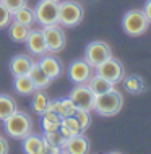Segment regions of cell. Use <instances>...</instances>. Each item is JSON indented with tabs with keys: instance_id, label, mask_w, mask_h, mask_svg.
<instances>
[{
	"instance_id": "cell-1",
	"label": "cell",
	"mask_w": 151,
	"mask_h": 154,
	"mask_svg": "<svg viewBox=\"0 0 151 154\" xmlns=\"http://www.w3.org/2000/svg\"><path fill=\"white\" fill-rule=\"evenodd\" d=\"M122 106H124L122 94L119 91H115L114 88V89L107 91V93L96 96L93 110H96L102 117H112V115H115L117 112L122 109Z\"/></svg>"
},
{
	"instance_id": "cell-2",
	"label": "cell",
	"mask_w": 151,
	"mask_h": 154,
	"mask_svg": "<svg viewBox=\"0 0 151 154\" xmlns=\"http://www.w3.org/2000/svg\"><path fill=\"white\" fill-rule=\"evenodd\" d=\"M3 122H5V131L8 133V136H11V138H15V140H20V138L23 140L24 136L33 131L31 119H29L24 112L18 110V109H16L10 117H7Z\"/></svg>"
},
{
	"instance_id": "cell-3",
	"label": "cell",
	"mask_w": 151,
	"mask_h": 154,
	"mask_svg": "<svg viewBox=\"0 0 151 154\" xmlns=\"http://www.w3.org/2000/svg\"><path fill=\"white\" fill-rule=\"evenodd\" d=\"M122 26H124V31L127 32L128 36L137 37V36H141L146 29H148L149 20L146 18L143 10H130L124 16Z\"/></svg>"
},
{
	"instance_id": "cell-4",
	"label": "cell",
	"mask_w": 151,
	"mask_h": 154,
	"mask_svg": "<svg viewBox=\"0 0 151 154\" xmlns=\"http://www.w3.org/2000/svg\"><path fill=\"white\" fill-rule=\"evenodd\" d=\"M83 20V7L77 2H58V24L67 28L77 26Z\"/></svg>"
},
{
	"instance_id": "cell-5",
	"label": "cell",
	"mask_w": 151,
	"mask_h": 154,
	"mask_svg": "<svg viewBox=\"0 0 151 154\" xmlns=\"http://www.w3.org/2000/svg\"><path fill=\"white\" fill-rule=\"evenodd\" d=\"M36 21L41 26L58 23V2L57 0H41L34 8Z\"/></svg>"
},
{
	"instance_id": "cell-6",
	"label": "cell",
	"mask_w": 151,
	"mask_h": 154,
	"mask_svg": "<svg viewBox=\"0 0 151 154\" xmlns=\"http://www.w3.org/2000/svg\"><path fill=\"white\" fill-rule=\"evenodd\" d=\"M68 97L73 101L75 107H77L78 110L91 112V110H93V107H94L96 94L90 89V86H88V85H77L72 89V93H70Z\"/></svg>"
},
{
	"instance_id": "cell-7",
	"label": "cell",
	"mask_w": 151,
	"mask_h": 154,
	"mask_svg": "<svg viewBox=\"0 0 151 154\" xmlns=\"http://www.w3.org/2000/svg\"><path fill=\"white\" fill-rule=\"evenodd\" d=\"M109 57H112V52H111V47H109L106 42H102V41H94V42L88 44L86 52H85V60L93 66V68L101 65L104 60H107Z\"/></svg>"
},
{
	"instance_id": "cell-8",
	"label": "cell",
	"mask_w": 151,
	"mask_h": 154,
	"mask_svg": "<svg viewBox=\"0 0 151 154\" xmlns=\"http://www.w3.org/2000/svg\"><path fill=\"white\" fill-rule=\"evenodd\" d=\"M42 34H44L46 44H47V52L57 54L65 47V32L62 31V28H58V23L44 26Z\"/></svg>"
},
{
	"instance_id": "cell-9",
	"label": "cell",
	"mask_w": 151,
	"mask_h": 154,
	"mask_svg": "<svg viewBox=\"0 0 151 154\" xmlns=\"http://www.w3.org/2000/svg\"><path fill=\"white\" fill-rule=\"evenodd\" d=\"M96 73L115 85V83H119L124 78V66L117 59L109 57L107 60H104L101 65L96 66Z\"/></svg>"
},
{
	"instance_id": "cell-10",
	"label": "cell",
	"mask_w": 151,
	"mask_h": 154,
	"mask_svg": "<svg viewBox=\"0 0 151 154\" xmlns=\"http://www.w3.org/2000/svg\"><path fill=\"white\" fill-rule=\"evenodd\" d=\"M70 80L77 85H86L90 78L93 76V66L86 60H75L68 68Z\"/></svg>"
},
{
	"instance_id": "cell-11",
	"label": "cell",
	"mask_w": 151,
	"mask_h": 154,
	"mask_svg": "<svg viewBox=\"0 0 151 154\" xmlns=\"http://www.w3.org/2000/svg\"><path fill=\"white\" fill-rule=\"evenodd\" d=\"M90 151V141L81 133L73 135L70 138H65V143L62 146V152L67 154H85Z\"/></svg>"
},
{
	"instance_id": "cell-12",
	"label": "cell",
	"mask_w": 151,
	"mask_h": 154,
	"mask_svg": "<svg viewBox=\"0 0 151 154\" xmlns=\"http://www.w3.org/2000/svg\"><path fill=\"white\" fill-rule=\"evenodd\" d=\"M24 42H26L29 52L34 54V55H44V54H47V44H46L42 29H29Z\"/></svg>"
},
{
	"instance_id": "cell-13",
	"label": "cell",
	"mask_w": 151,
	"mask_h": 154,
	"mask_svg": "<svg viewBox=\"0 0 151 154\" xmlns=\"http://www.w3.org/2000/svg\"><path fill=\"white\" fill-rule=\"evenodd\" d=\"M39 66L44 70V73L47 75V76L50 78V80H55L57 76H60L62 75V63H60V60L57 59V57H54V55H41V59H39Z\"/></svg>"
},
{
	"instance_id": "cell-14",
	"label": "cell",
	"mask_w": 151,
	"mask_h": 154,
	"mask_svg": "<svg viewBox=\"0 0 151 154\" xmlns=\"http://www.w3.org/2000/svg\"><path fill=\"white\" fill-rule=\"evenodd\" d=\"M47 110L57 112L60 117H70V115H75V112L78 109L75 107V104L70 97H64V99H58V101H50Z\"/></svg>"
},
{
	"instance_id": "cell-15",
	"label": "cell",
	"mask_w": 151,
	"mask_h": 154,
	"mask_svg": "<svg viewBox=\"0 0 151 154\" xmlns=\"http://www.w3.org/2000/svg\"><path fill=\"white\" fill-rule=\"evenodd\" d=\"M33 63H34V62L29 59V57H26V55H16L10 62V72H11L13 76L28 75L29 70H31V66H33Z\"/></svg>"
},
{
	"instance_id": "cell-16",
	"label": "cell",
	"mask_w": 151,
	"mask_h": 154,
	"mask_svg": "<svg viewBox=\"0 0 151 154\" xmlns=\"http://www.w3.org/2000/svg\"><path fill=\"white\" fill-rule=\"evenodd\" d=\"M86 85L90 86V89L93 91L96 96L102 94V93H107V91H111V89H114V83L106 80L104 76H101V75H98V73L93 75Z\"/></svg>"
},
{
	"instance_id": "cell-17",
	"label": "cell",
	"mask_w": 151,
	"mask_h": 154,
	"mask_svg": "<svg viewBox=\"0 0 151 154\" xmlns=\"http://www.w3.org/2000/svg\"><path fill=\"white\" fill-rule=\"evenodd\" d=\"M28 76L31 78L33 83H34L36 89H44V88H47V86L50 85V81H52V80L47 76V75L44 73V70L39 66V63H33L31 70H29V73H28Z\"/></svg>"
},
{
	"instance_id": "cell-18",
	"label": "cell",
	"mask_w": 151,
	"mask_h": 154,
	"mask_svg": "<svg viewBox=\"0 0 151 154\" xmlns=\"http://www.w3.org/2000/svg\"><path fill=\"white\" fill-rule=\"evenodd\" d=\"M58 131H60L65 138H70V136H73V135L81 133L83 130H81V127H80L78 120L75 119V115H70V117H62Z\"/></svg>"
},
{
	"instance_id": "cell-19",
	"label": "cell",
	"mask_w": 151,
	"mask_h": 154,
	"mask_svg": "<svg viewBox=\"0 0 151 154\" xmlns=\"http://www.w3.org/2000/svg\"><path fill=\"white\" fill-rule=\"evenodd\" d=\"M42 148H44V140L37 135L29 133L23 138V149L28 154H42Z\"/></svg>"
},
{
	"instance_id": "cell-20",
	"label": "cell",
	"mask_w": 151,
	"mask_h": 154,
	"mask_svg": "<svg viewBox=\"0 0 151 154\" xmlns=\"http://www.w3.org/2000/svg\"><path fill=\"white\" fill-rule=\"evenodd\" d=\"M11 20L21 23V24H26V26L31 28L33 24H34V21H36V15H34V10H33V8L24 5V7L18 8L16 11L11 13Z\"/></svg>"
},
{
	"instance_id": "cell-21",
	"label": "cell",
	"mask_w": 151,
	"mask_h": 154,
	"mask_svg": "<svg viewBox=\"0 0 151 154\" xmlns=\"http://www.w3.org/2000/svg\"><path fill=\"white\" fill-rule=\"evenodd\" d=\"M60 120L62 117L54 110H46L41 114V122H42L44 131H57L60 127Z\"/></svg>"
},
{
	"instance_id": "cell-22",
	"label": "cell",
	"mask_w": 151,
	"mask_h": 154,
	"mask_svg": "<svg viewBox=\"0 0 151 154\" xmlns=\"http://www.w3.org/2000/svg\"><path fill=\"white\" fill-rule=\"evenodd\" d=\"M28 32H29V26H26V24H21L18 21H13L11 24H8V34H10L11 41H15V42H24Z\"/></svg>"
},
{
	"instance_id": "cell-23",
	"label": "cell",
	"mask_w": 151,
	"mask_h": 154,
	"mask_svg": "<svg viewBox=\"0 0 151 154\" xmlns=\"http://www.w3.org/2000/svg\"><path fill=\"white\" fill-rule=\"evenodd\" d=\"M49 102H50L49 96L46 93H42L41 89H36L34 93H33V109H34V112L37 115H41L42 112L47 110Z\"/></svg>"
},
{
	"instance_id": "cell-24",
	"label": "cell",
	"mask_w": 151,
	"mask_h": 154,
	"mask_svg": "<svg viewBox=\"0 0 151 154\" xmlns=\"http://www.w3.org/2000/svg\"><path fill=\"white\" fill-rule=\"evenodd\" d=\"M15 89L18 91L20 94L28 96V94L34 93L36 86H34V83L31 81V78H29L28 75H21V76H15Z\"/></svg>"
},
{
	"instance_id": "cell-25",
	"label": "cell",
	"mask_w": 151,
	"mask_h": 154,
	"mask_svg": "<svg viewBox=\"0 0 151 154\" xmlns=\"http://www.w3.org/2000/svg\"><path fill=\"white\" fill-rule=\"evenodd\" d=\"M16 110V102L11 96L0 94V120H5Z\"/></svg>"
},
{
	"instance_id": "cell-26",
	"label": "cell",
	"mask_w": 151,
	"mask_h": 154,
	"mask_svg": "<svg viewBox=\"0 0 151 154\" xmlns=\"http://www.w3.org/2000/svg\"><path fill=\"white\" fill-rule=\"evenodd\" d=\"M125 88H127L130 93L137 94V93H140V91L145 88V85H143V81H141V78H138V76H130V78H127V80H125Z\"/></svg>"
},
{
	"instance_id": "cell-27",
	"label": "cell",
	"mask_w": 151,
	"mask_h": 154,
	"mask_svg": "<svg viewBox=\"0 0 151 154\" xmlns=\"http://www.w3.org/2000/svg\"><path fill=\"white\" fill-rule=\"evenodd\" d=\"M75 119L78 120V123H80V127H81L83 131H85L91 123V117H90V112L88 110H77L75 112Z\"/></svg>"
},
{
	"instance_id": "cell-28",
	"label": "cell",
	"mask_w": 151,
	"mask_h": 154,
	"mask_svg": "<svg viewBox=\"0 0 151 154\" xmlns=\"http://www.w3.org/2000/svg\"><path fill=\"white\" fill-rule=\"evenodd\" d=\"M10 21H11L10 10H8V8L0 2V28H7L8 24H10Z\"/></svg>"
},
{
	"instance_id": "cell-29",
	"label": "cell",
	"mask_w": 151,
	"mask_h": 154,
	"mask_svg": "<svg viewBox=\"0 0 151 154\" xmlns=\"http://www.w3.org/2000/svg\"><path fill=\"white\" fill-rule=\"evenodd\" d=\"M0 2L10 10V13H13V11H16L18 8H21L24 5H28V0H0Z\"/></svg>"
},
{
	"instance_id": "cell-30",
	"label": "cell",
	"mask_w": 151,
	"mask_h": 154,
	"mask_svg": "<svg viewBox=\"0 0 151 154\" xmlns=\"http://www.w3.org/2000/svg\"><path fill=\"white\" fill-rule=\"evenodd\" d=\"M5 152H8V143L5 138L0 136V154H5Z\"/></svg>"
},
{
	"instance_id": "cell-31",
	"label": "cell",
	"mask_w": 151,
	"mask_h": 154,
	"mask_svg": "<svg viewBox=\"0 0 151 154\" xmlns=\"http://www.w3.org/2000/svg\"><path fill=\"white\" fill-rule=\"evenodd\" d=\"M143 11H145L146 18H148V20H149V23H151V0H148V2L145 3V8H143Z\"/></svg>"
},
{
	"instance_id": "cell-32",
	"label": "cell",
	"mask_w": 151,
	"mask_h": 154,
	"mask_svg": "<svg viewBox=\"0 0 151 154\" xmlns=\"http://www.w3.org/2000/svg\"><path fill=\"white\" fill-rule=\"evenodd\" d=\"M57 2H60V0H57Z\"/></svg>"
}]
</instances>
